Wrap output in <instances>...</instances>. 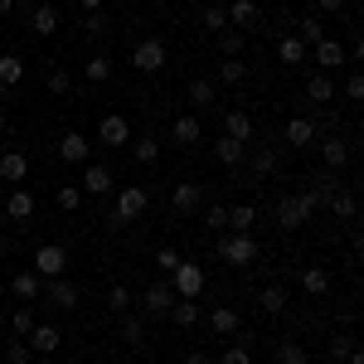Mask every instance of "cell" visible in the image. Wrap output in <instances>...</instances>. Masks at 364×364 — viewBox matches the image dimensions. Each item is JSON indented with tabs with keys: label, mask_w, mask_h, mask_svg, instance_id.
Segmentation results:
<instances>
[{
	"label": "cell",
	"mask_w": 364,
	"mask_h": 364,
	"mask_svg": "<svg viewBox=\"0 0 364 364\" xmlns=\"http://www.w3.org/2000/svg\"><path fill=\"white\" fill-rule=\"evenodd\" d=\"M316 209H321V204H316L306 190H301V195H287L277 204V228H282V233H296V228L311 224V214H316Z\"/></svg>",
	"instance_id": "obj_1"
},
{
	"label": "cell",
	"mask_w": 364,
	"mask_h": 364,
	"mask_svg": "<svg viewBox=\"0 0 364 364\" xmlns=\"http://www.w3.org/2000/svg\"><path fill=\"white\" fill-rule=\"evenodd\" d=\"M257 238L252 233H224L219 238V262H228V267H248V262H257Z\"/></svg>",
	"instance_id": "obj_2"
},
{
	"label": "cell",
	"mask_w": 364,
	"mask_h": 364,
	"mask_svg": "<svg viewBox=\"0 0 364 364\" xmlns=\"http://www.w3.org/2000/svg\"><path fill=\"white\" fill-rule=\"evenodd\" d=\"M166 282H170V291H175V296H190V301H199V291H204V267L180 257V262H175V272H170Z\"/></svg>",
	"instance_id": "obj_3"
},
{
	"label": "cell",
	"mask_w": 364,
	"mask_h": 364,
	"mask_svg": "<svg viewBox=\"0 0 364 364\" xmlns=\"http://www.w3.org/2000/svg\"><path fill=\"white\" fill-rule=\"evenodd\" d=\"M146 204H151V195H146V185H122V190H117V219H122V224H132V219H141V214H146Z\"/></svg>",
	"instance_id": "obj_4"
},
{
	"label": "cell",
	"mask_w": 364,
	"mask_h": 364,
	"mask_svg": "<svg viewBox=\"0 0 364 364\" xmlns=\"http://www.w3.org/2000/svg\"><path fill=\"white\" fill-rule=\"evenodd\" d=\"M175 301H180V296L170 291V282H151V287L141 291V311H146V316H170Z\"/></svg>",
	"instance_id": "obj_5"
},
{
	"label": "cell",
	"mask_w": 364,
	"mask_h": 364,
	"mask_svg": "<svg viewBox=\"0 0 364 364\" xmlns=\"http://www.w3.org/2000/svg\"><path fill=\"white\" fill-rule=\"evenodd\" d=\"M166 44H161V39H141L136 49H132V63H136L141 73H161V68H166Z\"/></svg>",
	"instance_id": "obj_6"
},
{
	"label": "cell",
	"mask_w": 364,
	"mask_h": 364,
	"mask_svg": "<svg viewBox=\"0 0 364 364\" xmlns=\"http://www.w3.org/2000/svg\"><path fill=\"white\" fill-rule=\"evenodd\" d=\"M63 267H68V252L58 248V243H44V248L34 252V272L49 282V277H63Z\"/></svg>",
	"instance_id": "obj_7"
},
{
	"label": "cell",
	"mask_w": 364,
	"mask_h": 364,
	"mask_svg": "<svg viewBox=\"0 0 364 364\" xmlns=\"http://www.w3.org/2000/svg\"><path fill=\"white\" fill-rule=\"evenodd\" d=\"M170 204H175V214H199V204H204V185L180 180V185L170 190Z\"/></svg>",
	"instance_id": "obj_8"
},
{
	"label": "cell",
	"mask_w": 364,
	"mask_h": 364,
	"mask_svg": "<svg viewBox=\"0 0 364 364\" xmlns=\"http://www.w3.org/2000/svg\"><path fill=\"white\" fill-rule=\"evenodd\" d=\"M44 296H49V306H58V311H78V287L68 277H49L44 282Z\"/></svg>",
	"instance_id": "obj_9"
},
{
	"label": "cell",
	"mask_w": 364,
	"mask_h": 364,
	"mask_svg": "<svg viewBox=\"0 0 364 364\" xmlns=\"http://www.w3.org/2000/svg\"><path fill=\"white\" fill-rule=\"evenodd\" d=\"M87 151H92V146H87L83 132H63V136H58V156H63V166H83Z\"/></svg>",
	"instance_id": "obj_10"
},
{
	"label": "cell",
	"mask_w": 364,
	"mask_h": 364,
	"mask_svg": "<svg viewBox=\"0 0 364 364\" xmlns=\"http://www.w3.org/2000/svg\"><path fill=\"white\" fill-rule=\"evenodd\" d=\"M78 190H83V195H97V199H102V195H112V190H117V180H112V170H107V166H87V170H83V185H78Z\"/></svg>",
	"instance_id": "obj_11"
},
{
	"label": "cell",
	"mask_w": 364,
	"mask_h": 364,
	"mask_svg": "<svg viewBox=\"0 0 364 364\" xmlns=\"http://www.w3.org/2000/svg\"><path fill=\"white\" fill-rule=\"evenodd\" d=\"M10 291H15L20 301H34V296H44V277H39L34 267H25V272L10 277Z\"/></svg>",
	"instance_id": "obj_12"
},
{
	"label": "cell",
	"mask_w": 364,
	"mask_h": 364,
	"mask_svg": "<svg viewBox=\"0 0 364 364\" xmlns=\"http://www.w3.org/2000/svg\"><path fill=\"white\" fill-rule=\"evenodd\" d=\"M25 175H29V156L25 151H5V156H0V180H5V185H20Z\"/></svg>",
	"instance_id": "obj_13"
},
{
	"label": "cell",
	"mask_w": 364,
	"mask_h": 364,
	"mask_svg": "<svg viewBox=\"0 0 364 364\" xmlns=\"http://www.w3.org/2000/svg\"><path fill=\"white\" fill-rule=\"evenodd\" d=\"M277 166H282V156L272 151V146H257L248 156V170H252V180H267V175H277Z\"/></svg>",
	"instance_id": "obj_14"
},
{
	"label": "cell",
	"mask_w": 364,
	"mask_h": 364,
	"mask_svg": "<svg viewBox=\"0 0 364 364\" xmlns=\"http://www.w3.org/2000/svg\"><path fill=\"white\" fill-rule=\"evenodd\" d=\"M5 214H10L15 224H25V219H34V195H29L25 185H15V190H10V199H5Z\"/></svg>",
	"instance_id": "obj_15"
},
{
	"label": "cell",
	"mask_w": 364,
	"mask_h": 364,
	"mask_svg": "<svg viewBox=\"0 0 364 364\" xmlns=\"http://www.w3.org/2000/svg\"><path fill=\"white\" fill-rule=\"evenodd\" d=\"M127 136H132L127 117H102V122H97V141H102V146H127Z\"/></svg>",
	"instance_id": "obj_16"
},
{
	"label": "cell",
	"mask_w": 364,
	"mask_h": 364,
	"mask_svg": "<svg viewBox=\"0 0 364 364\" xmlns=\"http://www.w3.org/2000/svg\"><path fill=\"white\" fill-rule=\"evenodd\" d=\"M199 136H204L199 117H175V122H170V141H175V146H199Z\"/></svg>",
	"instance_id": "obj_17"
},
{
	"label": "cell",
	"mask_w": 364,
	"mask_h": 364,
	"mask_svg": "<svg viewBox=\"0 0 364 364\" xmlns=\"http://www.w3.org/2000/svg\"><path fill=\"white\" fill-rule=\"evenodd\" d=\"M214 156H219V166L238 170L243 161H248V146H243V141H233V136H219V146H214Z\"/></svg>",
	"instance_id": "obj_18"
},
{
	"label": "cell",
	"mask_w": 364,
	"mask_h": 364,
	"mask_svg": "<svg viewBox=\"0 0 364 364\" xmlns=\"http://www.w3.org/2000/svg\"><path fill=\"white\" fill-rule=\"evenodd\" d=\"M170 321H175L180 331H190V326H199V321H204V306H199V301H190V296H180V301L170 306Z\"/></svg>",
	"instance_id": "obj_19"
},
{
	"label": "cell",
	"mask_w": 364,
	"mask_h": 364,
	"mask_svg": "<svg viewBox=\"0 0 364 364\" xmlns=\"http://www.w3.org/2000/svg\"><path fill=\"white\" fill-rule=\"evenodd\" d=\"M25 340H29V350H34V355H54L58 345H63V336H58L54 326H34Z\"/></svg>",
	"instance_id": "obj_20"
},
{
	"label": "cell",
	"mask_w": 364,
	"mask_h": 364,
	"mask_svg": "<svg viewBox=\"0 0 364 364\" xmlns=\"http://www.w3.org/2000/svg\"><path fill=\"white\" fill-rule=\"evenodd\" d=\"M311 54H316V63H321V68H340V63H345V44H336V39H331V34H326V39H321V44H316V49H311Z\"/></svg>",
	"instance_id": "obj_21"
},
{
	"label": "cell",
	"mask_w": 364,
	"mask_h": 364,
	"mask_svg": "<svg viewBox=\"0 0 364 364\" xmlns=\"http://www.w3.org/2000/svg\"><path fill=\"white\" fill-rule=\"evenodd\" d=\"M282 136H287V146H311V141H316V122H311V117H291Z\"/></svg>",
	"instance_id": "obj_22"
},
{
	"label": "cell",
	"mask_w": 364,
	"mask_h": 364,
	"mask_svg": "<svg viewBox=\"0 0 364 364\" xmlns=\"http://www.w3.org/2000/svg\"><path fill=\"white\" fill-rule=\"evenodd\" d=\"M224 136H233V141H243V146H248V141H252V117L233 107V112L224 117Z\"/></svg>",
	"instance_id": "obj_23"
},
{
	"label": "cell",
	"mask_w": 364,
	"mask_h": 364,
	"mask_svg": "<svg viewBox=\"0 0 364 364\" xmlns=\"http://www.w3.org/2000/svg\"><path fill=\"white\" fill-rule=\"evenodd\" d=\"M257 25V5L252 0H233L228 5V29H252Z\"/></svg>",
	"instance_id": "obj_24"
},
{
	"label": "cell",
	"mask_w": 364,
	"mask_h": 364,
	"mask_svg": "<svg viewBox=\"0 0 364 364\" xmlns=\"http://www.w3.org/2000/svg\"><path fill=\"white\" fill-rule=\"evenodd\" d=\"M20 78H25V58L0 54V87H20Z\"/></svg>",
	"instance_id": "obj_25"
},
{
	"label": "cell",
	"mask_w": 364,
	"mask_h": 364,
	"mask_svg": "<svg viewBox=\"0 0 364 364\" xmlns=\"http://www.w3.org/2000/svg\"><path fill=\"white\" fill-rule=\"evenodd\" d=\"M306 97L311 102H331V97H336V78H331V73H311L306 78Z\"/></svg>",
	"instance_id": "obj_26"
},
{
	"label": "cell",
	"mask_w": 364,
	"mask_h": 364,
	"mask_svg": "<svg viewBox=\"0 0 364 364\" xmlns=\"http://www.w3.org/2000/svg\"><path fill=\"white\" fill-rule=\"evenodd\" d=\"M209 326H214V336H238V311L233 306H214L209 311Z\"/></svg>",
	"instance_id": "obj_27"
},
{
	"label": "cell",
	"mask_w": 364,
	"mask_h": 364,
	"mask_svg": "<svg viewBox=\"0 0 364 364\" xmlns=\"http://www.w3.org/2000/svg\"><path fill=\"white\" fill-rule=\"evenodd\" d=\"M190 102H195V107H214V102H219V83H214V78H195V83H190Z\"/></svg>",
	"instance_id": "obj_28"
},
{
	"label": "cell",
	"mask_w": 364,
	"mask_h": 364,
	"mask_svg": "<svg viewBox=\"0 0 364 364\" xmlns=\"http://www.w3.org/2000/svg\"><path fill=\"white\" fill-rule=\"evenodd\" d=\"M301 291H306V296H326V291H331V272H326V267H306V272H301Z\"/></svg>",
	"instance_id": "obj_29"
},
{
	"label": "cell",
	"mask_w": 364,
	"mask_h": 364,
	"mask_svg": "<svg viewBox=\"0 0 364 364\" xmlns=\"http://www.w3.org/2000/svg\"><path fill=\"white\" fill-rule=\"evenodd\" d=\"M277 54H282V63H291V68H301V63H306V44H301V39H296V34H287V39H282L277 44Z\"/></svg>",
	"instance_id": "obj_30"
},
{
	"label": "cell",
	"mask_w": 364,
	"mask_h": 364,
	"mask_svg": "<svg viewBox=\"0 0 364 364\" xmlns=\"http://www.w3.org/2000/svg\"><path fill=\"white\" fill-rule=\"evenodd\" d=\"M336 190H340V175H336V170H326V175H316V180H311V190H306V195L316 199V204H326V199L336 195Z\"/></svg>",
	"instance_id": "obj_31"
},
{
	"label": "cell",
	"mask_w": 364,
	"mask_h": 364,
	"mask_svg": "<svg viewBox=\"0 0 364 364\" xmlns=\"http://www.w3.org/2000/svg\"><path fill=\"white\" fill-rule=\"evenodd\" d=\"M219 83L224 87L248 83V63H243V58H224V63H219Z\"/></svg>",
	"instance_id": "obj_32"
},
{
	"label": "cell",
	"mask_w": 364,
	"mask_h": 364,
	"mask_svg": "<svg viewBox=\"0 0 364 364\" xmlns=\"http://www.w3.org/2000/svg\"><path fill=\"white\" fill-rule=\"evenodd\" d=\"M29 29H34L39 39H44V34H54V29H58V10H54V5H39V10L29 15Z\"/></svg>",
	"instance_id": "obj_33"
},
{
	"label": "cell",
	"mask_w": 364,
	"mask_h": 364,
	"mask_svg": "<svg viewBox=\"0 0 364 364\" xmlns=\"http://www.w3.org/2000/svg\"><path fill=\"white\" fill-rule=\"evenodd\" d=\"M252 224H257V209L252 204H233L228 209V233H248Z\"/></svg>",
	"instance_id": "obj_34"
},
{
	"label": "cell",
	"mask_w": 364,
	"mask_h": 364,
	"mask_svg": "<svg viewBox=\"0 0 364 364\" xmlns=\"http://www.w3.org/2000/svg\"><path fill=\"white\" fill-rule=\"evenodd\" d=\"M321 161H326V170H340L345 161H350V146H345L340 136H331L326 146H321Z\"/></svg>",
	"instance_id": "obj_35"
},
{
	"label": "cell",
	"mask_w": 364,
	"mask_h": 364,
	"mask_svg": "<svg viewBox=\"0 0 364 364\" xmlns=\"http://www.w3.org/2000/svg\"><path fill=\"white\" fill-rule=\"evenodd\" d=\"M214 39H219L224 58H238V54H243V44H248V34H243V29H219Z\"/></svg>",
	"instance_id": "obj_36"
},
{
	"label": "cell",
	"mask_w": 364,
	"mask_h": 364,
	"mask_svg": "<svg viewBox=\"0 0 364 364\" xmlns=\"http://www.w3.org/2000/svg\"><path fill=\"white\" fill-rule=\"evenodd\" d=\"M257 306L267 311V316H282V311H287V291H282V287H262V291H257Z\"/></svg>",
	"instance_id": "obj_37"
},
{
	"label": "cell",
	"mask_w": 364,
	"mask_h": 364,
	"mask_svg": "<svg viewBox=\"0 0 364 364\" xmlns=\"http://www.w3.org/2000/svg\"><path fill=\"white\" fill-rule=\"evenodd\" d=\"M10 326H15V336H29V331L39 326V316H34V301H25V306L10 311Z\"/></svg>",
	"instance_id": "obj_38"
},
{
	"label": "cell",
	"mask_w": 364,
	"mask_h": 364,
	"mask_svg": "<svg viewBox=\"0 0 364 364\" xmlns=\"http://www.w3.org/2000/svg\"><path fill=\"white\" fill-rule=\"evenodd\" d=\"M296 39H301L306 49H316V44L326 39V25H321V15H306V20H301V29H296Z\"/></svg>",
	"instance_id": "obj_39"
},
{
	"label": "cell",
	"mask_w": 364,
	"mask_h": 364,
	"mask_svg": "<svg viewBox=\"0 0 364 364\" xmlns=\"http://www.w3.org/2000/svg\"><path fill=\"white\" fill-rule=\"evenodd\" d=\"M306 345L301 340H277V364H306Z\"/></svg>",
	"instance_id": "obj_40"
},
{
	"label": "cell",
	"mask_w": 364,
	"mask_h": 364,
	"mask_svg": "<svg viewBox=\"0 0 364 364\" xmlns=\"http://www.w3.org/2000/svg\"><path fill=\"white\" fill-rule=\"evenodd\" d=\"M326 204H331V214H336V219H355V195H350L345 185H340V190L326 199Z\"/></svg>",
	"instance_id": "obj_41"
},
{
	"label": "cell",
	"mask_w": 364,
	"mask_h": 364,
	"mask_svg": "<svg viewBox=\"0 0 364 364\" xmlns=\"http://www.w3.org/2000/svg\"><path fill=\"white\" fill-rule=\"evenodd\" d=\"M83 73H87V83H107V73H112V58L107 54H92L83 63Z\"/></svg>",
	"instance_id": "obj_42"
},
{
	"label": "cell",
	"mask_w": 364,
	"mask_h": 364,
	"mask_svg": "<svg viewBox=\"0 0 364 364\" xmlns=\"http://www.w3.org/2000/svg\"><path fill=\"white\" fill-rule=\"evenodd\" d=\"M58 209H63V214H78V209H83V190H78V185H58Z\"/></svg>",
	"instance_id": "obj_43"
},
{
	"label": "cell",
	"mask_w": 364,
	"mask_h": 364,
	"mask_svg": "<svg viewBox=\"0 0 364 364\" xmlns=\"http://www.w3.org/2000/svg\"><path fill=\"white\" fill-rule=\"evenodd\" d=\"M132 156H136L141 166H156V156H161V141H156V136H141L136 146H132Z\"/></svg>",
	"instance_id": "obj_44"
},
{
	"label": "cell",
	"mask_w": 364,
	"mask_h": 364,
	"mask_svg": "<svg viewBox=\"0 0 364 364\" xmlns=\"http://www.w3.org/2000/svg\"><path fill=\"white\" fill-rule=\"evenodd\" d=\"M107 311H117V316H127L132 311V291L117 282V287H107Z\"/></svg>",
	"instance_id": "obj_45"
},
{
	"label": "cell",
	"mask_w": 364,
	"mask_h": 364,
	"mask_svg": "<svg viewBox=\"0 0 364 364\" xmlns=\"http://www.w3.org/2000/svg\"><path fill=\"white\" fill-rule=\"evenodd\" d=\"M29 360H34V350H29V340H25V336L5 345V364H29Z\"/></svg>",
	"instance_id": "obj_46"
},
{
	"label": "cell",
	"mask_w": 364,
	"mask_h": 364,
	"mask_svg": "<svg viewBox=\"0 0 364 364\" xmlns=\"http://www.w3.org/2000/svg\"><path fill=\"white\" fill-rule=\"evenodd\" d=\"M204 29H209V34L228 29V10H224V5H209V10H204Z\"/></svg>",
	"instance_id": "obj_47"
},
{
	"label": "cell",
	"mask_w": 364,
	"mask_h": 364,
	"mask_svg": "<svg viewBox=\"0 0 364 364\" xmlns=\"http://www.w3.org/2000/svg\"><path fill=\"white\" fill-rule=\"evenodd\" d=\"M122 340H127V345H141V340H146V331H141V316H122Z\"/></svg>",
	"instance_id": "obj_48"
},
{
	"label": "cell",
	"mask_w": 364,
	"mask_h": 364,
	"mask_svg": "<svg viewBox=\"0 0 364 364\" xmlns=\"http://www.w3.org/2000/svg\"><path fill=\"white\" fill-rule=\"evenodd\" d=\"M83 34H87V39H102V34H107V20H102L97 10H87V15H83Z\"/></svg>",
	"instance_id": "obj_49"
},
{
	"label": "cell",
	"mask_w": 364,
	"mask_h": 364,
	"mask_svg": "<svg viewBox=\"0 0 364 364\" xmlns=\"http://www.w3.org/2000/svg\"><path fill=\"white\" fill-rule=\"evenodd\" d=\"M219 364H252V355H248V345L238 340V345H228L224 355H219Z\"/></svg>",
	"instance_id": "obj_50"
},
{
	"label": "cell",
	"mask_w": 364,
	"mask_h": 364,
	"mask_svg": "<svg viewBox=\"0 0 364 364\" xmlns=\"http://www.w3.org/2000/svg\"><path fill=\"white\" fill-rule=\"evenodd\" d=\"M44 83H49V92H73V78H68V68H54Z\"/></svg>",
	"instance_id": "obj_51"
},
{
	"label": "cell",
	"mask_w": 364,
	"mask_h": 364,
	"mask_svg": "<svg viewBox=\"0 0 364 364\" xmlns=\"http://www.w3.org/2000/svg\"><path fill=\"white\" fill-rule=\"evenodd\" d=\"M175 262H180V252H175V248H161V252H156V267H161L166 277L175 272Z\"/></svg>",
	"instance_id": "obj_52"
},
{
	"label": "cell",
	"mask_w": 364,
	"mask_h": 364,
	"mask_svg": "<svg viewBox=\"0 0 364 364\" xmlns=\"http://www.w3.org/2000/svg\"><path fill=\"white\" fill-rule=\"evenodd\" d=\"M350 350H355V336H336L331 340V360H345Z\"/></svg>",
	"instance_id": "obj_53"
},
{
	"label": "cell",
	"mask_w": 364,
	"mask_h": 364,
	"mask_svg": "<svg viewBox=\"0 0 364 364\" xmlns=\"http://www.w3.org/2000/svg\"><path fill=\"white\" fill-rule=\"evenodd\" d=\"M345 97H350V102H360V97H364V78H360V73L345 78Z\"/></svg>",
	"instance_id": "obj_54"
},
{
	"label": "cell",
	"mask_w": 364,
	"mask_h": 364,
	"mask_svg": "<svg viewBox=\"0 0 364 364\" xmlns=\"http://www.w3.org/2000/svg\"><path fill=\"white\" fill-rule=\"evenodd\" d=\"M209 228H228V209H224V204L209 209Z\"/></svg>",
	"instance_id": "obj_55"
},
{
	"label": "cell",
	"mask_w": 364,
	"mask_h": 364,
	"mask_svg": "<svg viewBox=\"0 0 364 364\" xmlns=\"http://www.w3.org/2000/svg\"><path fill=\"white\" fill-rule=\"evenodd\" d=\"M185 364H214V360H209L204 350H195V355H185Z\"/></svg>",
	"instance_id": "obj_56"
},
{
	"label": "cell",
	"mask_w": 364,
	"mask_h": 364,
	"mask_svg": "<svg viewBox=\"0 0 364 364\" xmlns=\"http://www.w3.org/2000/svg\"><path fill=\"white\" fill-rule=\"evenodd\" d=\"M345 0H316V10H340Z\"/></svg>",
	"instance_id": "obj_57"
},
{
	"label": "cell",
	"mask_w": 364,
	"mask_h": 364,
	"mask_svg": "<svg viewBox=\"0 0 364 364\" xmlns=\"http://www.w3.org/2000/svg\"><path fill=\"white\" fill-rule=\"evenodd\" d=\"M340 364H364V360H360V350H350V355H345Z\"/></svg>",
	"instance_id": "obj_58"
},
{
	"label": "cell",
	"mask_w": 364,
	"mask_h": 364,
	"mask_svg": "<svg viewBox=\"0 0 364 364\" xmlns=\"http://www.w3.org/2000/svg\"><path fill=\"white\" fill-rule=\"evenodd\" d=\"M10 10H15V0H0V20H5V15H10Z\"/></svg>",
	"instance_id": "obj_59"
},
{
	"label": "cell",
	"mask_w": 364,
	"mask_h": 364,
	"mask_svg": "<svg viewBox=\"0 0 364 364\" xmlns=\"http://www.w3.org/2000/svg\"><path fill=\"white\" fill-rule=\"evenodd\" d=\"M78 5H83V10H102V0H78Z\"/></svg>",
	"instance_id": "obj_60"
},
{
	"label": "cell",
	"mask_w": 364,
	"mask_h": 364,
	"mask_svg": "<svg viewBox=\"0 0 364 364\" xmlns=\"http://www.w3.org/2000/svg\"><path fill=\"white\" fill-rule=\"evenodd\" d=\"M5 248H10V238H5V233H0V257H5Z\"/></svg>",
	"instance_id": "obj_61"
},
{
	"label": "cell",
	"mask_w": 364,
	"mask_h": 364,
	"mask_svg": "<svg viewBox=\"0 0 364 364\" xmlns=\"http://www.w3.org/2000/svg\"><path fill=\"white\" fill-rule=\"evenodd\" d=\"M0 132H5V112H0Z\"/></svg>",
	"instance_id": "obj_62"
}]
</instances>
